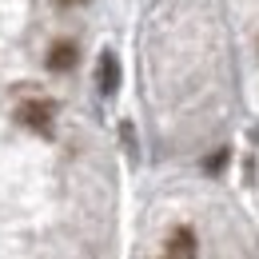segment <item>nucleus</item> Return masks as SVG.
<instances>
[{
	"mask_svg": "<svg viewBox=\"0 0 259 259\" xmlns=\"http://www.w3.org/2000/svg\"><path fill=\"white\" fill-rule=\"evenodd\" d=\"M52 112H56L52 100H24V104H16V120L32 132H44V136L52 132Z\"/></svg>",
	"mask_w": 259,
	"mask_h": 259,
	"instance_id": "nucleus-1",
	"label": "nucleus"
},
{
	"mask_svg": "<svg viewBox=\"0 0 259 259\" xmlns=\"http://www.w3.org/2000/svg\"><path fill=\"white\" fill-rule=\"evenodd\" d=\"M195 255H199V235H195V227L180 224L171 235H167L163 259H195Z\"/></svg>",
	"mask_w": 259,
	"mask_h": 259,
	"instance_id": "nucleus-2",
	"label": "nucleus"
},
{
	"mask_svg": "<svg viewBox=\"0 0 259 259\" xmlns=\"http://www.w3.org/2000/svg\"><path fill=\"white\" fill-rule=\"evenodd\" d=\"M76 60H80V48H76L72 40H56V44L48 48V56H44L48 72H72Z\"/></svg>",
	"mask_w": 259,
	"mask_h": 259,
	"instance_id": "nucleus-3",
	"label": "nucleus"
},
{
	"mask_svg": "<svg viewBox=\"0 0 259 259\" xmlns=\"http://www.w3.org/2000/svg\"><path fill=\"white\" fill-rule=\"evenodd\" d=\"M116 80H120V68H116V56L112 52H104L96 64V84L100 92H116Z\"/></svg>",
	"mask_w": 259,
	"mask_h": 259,
	"instance_id": "nucleus-4",
	"label": "nucleus"
},
{
	"mask_svg": "<svg viewBox=\"0 0 259 259\" xmlns=\"http://www.w3.org/2000/svg\"><path fill=\"white\" fill-rule=\"evenodd\" d=\"M227 163V148H220V152H215V156H211V163H203V167H207V171H211V176H215V171H220V167H224Z\"/></svg>",
	"mask_w": 259,
	"mask_h": 259,
	"instance_id": "nucleus-5",
	"label": "nucleus"
},
{
	"mask_svg": "<svg viewBox=\"0 0 259 259\" xmlns=\"http://www.w3.org/2000/svg\"><path fill=\"white\" fill-rule=\"evenodd\" d=\"M60 4H76V0H60Z\"/></svg>",
	"mask_w": 259,
	"mask_h": 259,
	"instance_id": "nucleus-6",
	"label": "nucleus"
}]
</instances>
